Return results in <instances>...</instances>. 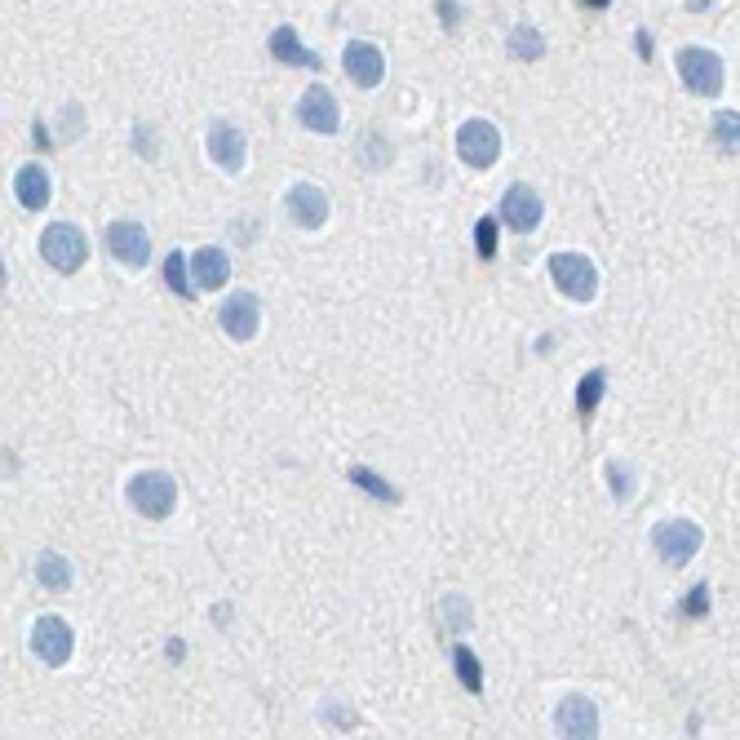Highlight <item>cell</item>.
Listing matches in <instances>:
<instances>
[{
    "label": "cell",
    "mask_w": 740,
    "mask_h": 740,
    "mask_svg": "<svg viewBox=\"0 0 740 740\" xmlns=\"http://www.w3.org/2000/svg\"><path fill=\"white\" fill-rule=\"evenodd\" d=\"M40 258L54 266L58 275L80 271V266H85V258H89L85 231H80L76 222H54V226H45V235H40Z\"/></svg>",
    "instance_id": "cell-1"
},
{
    "label": "cell",
    "mask_w": 740,
    "mask_h": 740,
    "mask_svg": "<svg viewBox=\"0 0 740 740\" xmlns=\"http://www.w3.org/2000/svg\"><path fill=\"white\" fill-rule=\"evenodd\" d=\"M129 506L142 519H169L173 506H178V483L164 470H142V475L129 479Z\"/></svg>",
    "instance_id": "cell-2"
},
{
    "label": "cell",
    "mask_w": 740,
    "mask_h": 740,
    "mask_svg": "<svg viewBox=\"0 0 740 740\" xmlns=\"http://www.w3.org/2000/svg\"><path fill=\"white\" fill-rule=\"evenodd\" d=\"M678 76H683V85L692 89L696 98H714L718 89H723V58L714 54V49H678Z\"/></svg>",
    "instance_id": "cell-3"
},
{
    "label": "cell",
    "mask_w": 740,
    "mask_h": 740,
    "mask_svg": "<svg viewBox=\"0 0 740 740\" xmlns=\"http://www.w3.org/2000/svg\"><path fill=\"white\" fill-rule=\"evenodd\" d=\"M550 275L572 302H590V297L599 293V271H594V262L585 258V253H554Z\"/></svg>",
    "instance_id": "cell-4"
},
{
    "label": "cell",
    "mask_w": 740,
    "mask_h": 740,
    "mask_svg": "<svg viewBox=\"0 0 740 740\" xmlns=\"http://www.w3.org/2000/svg\"><path fill=\"white\" fill-rule=\"evenodd\" d=\"M457 156L470 164V169H492L501 156V129L492 120H466L457 129Z\"/></svg>",
    "instance_id": "cell-5"
},
{
    "label": "cell",
    "mask_w": 740,
    "mask_h": 740,
    "mask_svg": "<svg viewBox=\"0 0 740 740\" xmlns=\"http://www.w3.org/2000/svg\"><path fill=\"white\" fill-rule=\"evenodd\" d=\"M701 528H696L692 519H670V523H661V528L652 532V546L656 554H661L670 568H683V563H692V554L701 550Z\"/></svg>",
    "instance_id": "cell-6"
},
{
    "label": "cell",
    "mask_w": 740,
    "mask_h": 740,
    "mask_svg": "<svg viewBox=\"0 0 740 740\" xmlns=\"http://www.w3.org/2000/svg\"><path fill=\"white\" fill-rule=\"evenodd\" d=\"M107 249L120 266L142 271V266L151 262V235H147V226H138V222H111L107 226Z\"/></svg>",
    "instance_id": "cell-7"
},
{
    "label": "cell",
    "mask_w": 740,
    "mask_h": 740,
    "mask_svg": "<svg viewBox=\"0 0 740 740\" xmlns=\"http://www.w3.org/2000/svg\"><path fill=\"white\" fill-rule=\"evenodd\" d=\"M218 324H222V333L231 337V342H253L258 328H262V302L253 293L226 297L222 311H218Z\"/></svg>",
    "instance_id": "cell-8"
},
{
    "label": "cell",
    "mask_w": 740,
    "mask_h": 740,
    "mask_svg": "<svg viewBox=\"0 0 740 740\" xmlns=\"http://www.w3.org/2000/svg\"><path fill=\"white\" fill-rule=\"evenodd\" d=\"M71 647H76V634L63 616H40L36 630H32V652L40 656L45 665H67L71 661Z\"/></svg>",
    "instance_id": "cell-9"
},
{
    "label": "cell",
    "mask_w": 740,
    "mask_h": 740,
    "mask_svg": "<svg viewBox=\"0 0 740 740\" xmlns=\"http://www.w3.org/2000/svg\"><path fill=\"white\" fill-rule=\"evenodd\" d=\"M541 213H546V204H541V195L528 182H515V187H506V195H501V222L515 226V231H537Z\"/></svg>",
    "instance_id": "cell-10"
},
{
    "label": "cell",
    "mask_w": 740,
    "mask_h": 740,
    "mask_svg": "<svg viewBox=\"0 0 740 740\" xmlns=\"http://www.w3.org/2000/svg\"><path fill=\"white\" fill-rule=\"evenodd\" d=\"M204 142H209V156L218 160L222 173H240L244 160H249V142H244V133L235 125H226V120H213Z\"/></svg>",
    "instance_id": "cell-11"
},
{
    "label": "cell",
    "mask_w": 740,
    "mask_h": 740,
    "mask_svg": "<svg viewBox=\"0 0 740 740\" xmlns=\"http://www.w3.org/2000/svg\"><path fill=\"white\" fill-rule=\"evenodd\" d=\"M342 63H346V71H351V80H355L359 89H377L386 80L382 49L368 45V40H351V45H346V54H342Z\"/></svg>",
    "instance_id": "cell-12"
},
{
    "label": "cell",
    "mask_w": 740,
    "mask_h": 740,
    "mask_svg": "<svg viewBox=\"0 0 740 740\" xmlns=\"http://www.w3.org/2000/svg\"><path fill=\"white\" fill-rule=\"evenodd\" d=\"M554 727L572 740H590V736H599V709L585 701V696H563L559 709H554Z\"/></svg>",
    "instance_id": "cell-13"
},
{
    "label": "cell",
    "mask_w": 740,
    "mask_h": 740,
    "mask_svg": "<svg viewBox=\"0 0 740 740\" xmlns=\"http://www.w3.org/2000/svg\"><path fill=\"white\" fill-rule=\"evenodd\" d=\"M297 120H302L311 133H337V120H342V111H337V98L328 94L324 85H311L297 102Z\"/></svg>",
    "instance_id": "cell-14"
},
{
    "label": "cell",
    "mask_w": 740,
    "mask_h": 740,
    "mask_svg": "<svg viewBox=\"0 0 740 740\" xmlns=\"http://www.w3.org/2000/svg\"><path fill=\"white\" fill-rule=\"evenodd\" d=\"M284 204H289V218L297 226H306V231H320V226L328 222V195L320 187H311V182H297V187H289Z\"/></svg>",
    "instance_id": "cell-15"
},
{
    "label": "cell",
    "mask_w": 740,
    "mask_h": 740,
    "mask_svg": "<svg viewBox=\"0 0 740 740\" xmlns=\"http://www.w3.org/2000/svg\"><path fill=\"white\" fill-rule=\"evenodd\" d=\"M14 195H18V204L23 209H45L49 204V173H45V164H23L18 169V178H14Z\"/></svg>",
    "instance_id": "cell-16"
},
{
    "label": "cell",
    "mask_w": 740,
    "mask_h": 740,
    "mask_svg": "<svg viewBox=\"0 0 740 740\" xmlns=\"http://www.w3.org/2000/svg\"><path fill=\"white\" fill-rule=\"evenodd\" d=\"M191 275H195V289H222L231 280V258L222 249H200L191 258Z\"/></svg>",
    "instance_id": "cell-17"
},
{
    "label": "cell",
    "mask_w": 740,
    "mask_h": 740,
    "mask_svg": "<svg viewBox=\"0 0 740 740\" xmlns=\"http://www.w3.org/2000/svg\"><path fill=\"white\" fill-rule=\"evenodd\" d=\"M271 58H280V63H289V67H324V58H315L311 49L297 40V32H293L289 23L275 27V36H271Z\"/></svg>",
    "instance_id": "cell-18"
},
{
    "label": "cell",
    "mask_w": 740,
    "mask_h": 740,
    "mask_svg": "<svg viewBox=\"0 0 740 740\" xmlns=\"http://www.w3.org/2000/svg\"><path fill=\"white\" fill-rule=\"evenodd\" d=\"M506 49H510V58H519V63H537V58L546 54V40H541V32H537V27L519 23L515 32L506 36Z\"/></svg>",
    "instance_id": "cell-19"
},
{
    "label": "cell",
    "mask_w": 740,
    "mask_h": 740,
    "mask_svg": "<svg viewBox=\"0 0 740 740\" xmlns=\"http://www.w3.org/2000/svg\"><path fill=\"white\" fill-rule=\"evenodd\" d=\"M36 581L45 585V590H54V594L71 590V563L63 559V554H40V563H36Z\"/></svg>",
    "instance_id": "cell-20"
},
{
    "label": "cell",
    "mask_w": 740,
    "mask_h": 740,
    "mask_svg": "<svg viewBox=\"0 0 740 740\" xmlns=\"http://www.w3.org/2000/svg\"><path fill=\"white\" fill-rule=\"evenodd\" d=\"M603 390H608V373H603V368H594V373L581 377V386H577V417H581V421L594 417V408H599Z\"/></svg>",
    "instance_id": "cell-21"
},
{
    "label": "cell",
    "mask_w": 740,
    "mask_h": 740,
    "mask_svg": "<svg viewBox=\"0 0 740 740\" xmlns=\"http://www.w3.org/2000/svg\"><path fill=\"white\" fill-rule=\"evenodd\" d=\"M452 665H457V678L466 683V692H483V665L470 647H461V643L452 647Z\"/></svg>",
    "instance_id": "cell-22"
},
{
    "label": "cell",
    "mask_w": 740,
    "mask_h": 740,
    "mask_svg": "<svg viewBox=\"0 0 740 740\" xmlns=\"http://www.w3.org/2000/svg\"><path fill=\"white\" fill-rule=\"evenodd\" d=\"M351 483H359V488L368 492V497H382V501H399V492L390 488V483L382 475H373L368 466H351Z\"/></svg>",
    "instance_id": "cell-23"
},
{
    "label": "cell",
    "mask_w": 740,
    "mask_h": 740,
    "mask_svg": "<svg viewBox=\"0 0 740 740\" xmlns=\"http://www.w3.org/2000/svg\"><path fill=\"white\" fill-rule=\"evenodd\" d=\"M164 284H169L178 297H191V280H187V258L182 253H169L164 258Z\"/></svg>",
    "instance_id": "cell-24"
},
{
    "label": "cell",
    "mask_w": 740,
    "mask_h": 740,
    "mask_svg": "<svg viewBox=\"0 0 740 740\" xmlns=\"http://www.w3.org/2000/svg\"><path fill=\"white\" fill-rule=\"evenodd\" d=\"M475 249L483 253V258L497 253V218H479L475 222Z\"/></svg>",
    "instance_id": "cell-25"
},
{
    "label": "cell",
    "mask_w": 740,
    "mask_h": 740,
    "mask_svg": "<svg viewBox=\"0 0 740 740\" xmlns=\"http://www.w3.org/2000/svg\"><path fill=\"white\" fill-rule=\"evenodd\" d=\"M608 479H612V497L616 501L634 497V475H630V470H621V461H608Z\"/></svg>",
    "instance_id": "cell-26"
},
{
    "label": "cell",
    "mask_w": 740,
    "mask_h": 740,
    "mask_svg": "<svg viewBox=\"0 0 740 740\" xmlns=\"http://www.w3.org/2000/svg\"><path fill=\"white\" fill-rule=\"evenodd\" d=\"M736 125H740L736 111H718V116H714V133H718V142H723V147H732V151H736Z\"/></svg>",
    "instance_id": "cell-27"
},
{
    "label": "cell",
    "mask_w": 740,
    "mask_h": 740,
    "mask_svg": "<svg viewBox=\"0 0 740 740\" xmlns=\"http://www.w3.org/2000/svg\"><path fill=\"white\" fill-rule=\"evenodd\" d=\"M444 616H452V621H457L452 630H466V625H470V608L457 599V594H448V599H444Z\"/></svg>",
    "instance_id": "cell-28"
},
{
    "label": "cell",
    "mask_w": 740,
    "mask_h": 740,
    "mask_svg": "<svg viewBox=\"0 0 740 740\" xmlns=\"http://www.w3.org/2000/svg\"><path fill=\"white\" fill-rule=\"evenodd\" d=\"M585 5H590V9H608L612 0H585Z\"/></svg>",
    "instance_id": "cell-29"
},
{
    "label": "cell",
    "mask_w": 740,
    "mask_h": 740,
    "mask_svg": "<svg viewBox=\"0 0 740 740\" xmlns=\"http://www.w3.org/2000/svg\"><path fill=\"white\" fill-rule=\"evenodd\" d=\"M687 9H709V0H687Z\"/></svg>",
    "instance_id": "cell-30"
}]
</instances>
